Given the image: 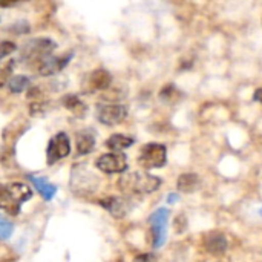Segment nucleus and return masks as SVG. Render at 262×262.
Listing matches in <instances>:
<instances>
[{"label": "nucleus", "mask_w": 262, "mask_h": 262, "mask_svg": "<svg viewBox=\"0 0 262 262\" xmlns=\"http://www.w3.org/2000/svg\"><path fill=\"white\" fill-rule=\"evenodd\" d=\"M160 186H161V180L147 172H134L118 180V187L121 189V192L135 193V195L154 193L155 190L160 189Z\"/></svg>", "instance_id": "f257e3e1"}, {"label": "nucleus", "mask_w": 262, "mask_h": 262, "mask_svg": "<svg viewBox=\"0 0 262 262\" xmlns=\"http://www.w3.org/2000/svg\"><path fill=\"white\" fill-rule=\"evenodd\" d=\"M32 198V190L23 183H9L2 189V210L11 216H17L21 206Z\"/></svg>", "instance_id": "f03ea898"}, {"label": "nucleus", "mask_w": 262, "mask_h": 262, "mask_svg": "<svg viewBox=\"0 0 262 262\" xmlns=\"http://www.w3.org/2000/svg\"><path fill=\"white\" fill-rule=\"evenodd\" d=\"M55 41L51 38H32L28 40L23 46H21V60L28 61V63H40L45 57H48L54 49H55Z\"/></svg>", "instance_id": "7ed1b4c3"}, {"label": "nucleus", "mask_w": 262, "mask_h": 262, "mask_svg": "<svg viewBox=\"0 0 262 262\" xmlns=\"http://www.w3.org/2000/svg\"><path fill=\"white\" fill-rule=\"evenodd\" d=\"M167 163V150L160 143H149L141 147L138 164L144 167L146 170H154L166 166Z\"/></svg>", "instance_id": "20e7f679"}, {"label": "nucleus", "mask_w": 262, "mask_h": 262, "mask_svg": "<svg viewBox=\"0 0 262 262\" xmlns=\"http://www.w3.org/2000/svg\"><path fill=\"white\" fill-rule=\"evenodd\" d=\"M169 215H170V212L167 209L161 207L149 216L150 233H152V249L154 250H158L166 244Z\"/></svg>", "instance_id": "39448f33"}, {"label": "nucleus", "mask_w": 262, "mask_h": 262, "mask_svg": "<svg viewBox=\"0 0 262 262\" xmlns=\"http://www.w3.org/2000/svg\"><path fill=\"white\" fill-rule=\"evenodd\" d=\"M69 154H71V141H69V137L64 132H58L48 143L46 163H48V166H54L57 161L66 158Z\"/></svg>", "instance_id": "423d86ee"}, {"label": "nucleus", "mask_w": 262, "mask_h": 262, "mask_svg": "<svg viewBox=\"0 0 262 262\" xmlns=\"http://www.w3.org/2000/svg\"><path fill=\"white\" fill-rule=\"evenodd\" d=\"M95 166L98 170L103 173H123L127 170V157L123 152H109L101 155L97 161Z\"/></svg>", "instance_id": "0eeeda50"}, {"label": "nucleus", "mask_w": 262, "mask_h": 262, "mask_svg": "<svg viewBox=\"0 0 262 262\" xmlns=\"http://www.w3.org/2000/svg\"><path fill=\"white\" fill-rule=\"evenodd\" d=\"M72 57H74V52H68V54H64L61 57H55V55L49 54L48 57H45L38 63V74L43 75V77H51V75H55V74L61 72L69 64Z\"/></svg>", "instance_id": "6e6552de"}, {"label": "nucleus", "mask_w": 262, "mask_h": 262, "mask_svg": "<svg viewBox=\"0 0 262 262\" xmlns=\"http://www.w3.org/2000/svg\"><path fill=\"white\" fill-rule=\"evenodd\" d=\"M112 83V77L106 69H95L83 80V92L94 94L98 91H106Z\"/></svg>", "instance_id": "1a4fd4ad"}, {"label": "nucleus", "mask_w": 262, "mask_h": 262, "mask_svg": "<svg viewBox=\"0 0 262 262\" xmlns=\"http://www.w3.org/2000/svg\"><path fill=\"white\" fill-rule=\"evenodd\" d=\"M127 117V109L123 104H100L98 107V121L104 126L120 124Z\"/></svg>", "instance_id": "9d476101"}, {"label": "nucleus", "mask_w": 262, "mask_h": 262, "mask_svg": "<svg viewBox=\"0 0 262 262\" xmlns=\"http://www.w3.org/2000/svg\"><path fill=\"white\" fill-rule=\"evenodd\" d=\"M100 206L104 207L115 218H124L130 210V203L120 196H111V198L101 200Z\"/></svg>", "instance_id": "9b49d317"}, {"label": "nucleus", "mask_w": 262, "mask_h": 262, "mask_svg": "<svg viewBox=\"0 0 262 262\" xmlns=\"http://www.w3.org/2000/svg\"><path fill=\"white\" fill-rule=\"evenodd\" d=\"M203 244H204L206 252L216 255V256L226 253L227 250V238L220 232H210L209 235H206Z\"/></svg>", "instance_id": "f8f14e48"}, {"label": "nucleus", "mask_w": 262, "mask_h": 262, "mask_svg": "<svg viewBox=\"0 0 262 262\" xmlns=\"http://www.w3.org/2000/svg\"><path fill=\"white\" fill-rule=\"evenodd\" d=\"M28 181L37 189V192L41 195V198L45 201H51L55 193H57V187L49 183L45 177H35V175H28Z\"/></svg>", "instance_id": "ddd939ff"}, {"label": "nucleus", "mask_w": 262, "mask_h": 262, "mask_svg": "<svg viewBox=\"0 0 262 262\" xmlns=\"http://www.w3.org/2000/svg\"><path fill=\"white\" fill-rule=\"evenodd\" d=\"M75 146L78 155H88L95 147V137L91 130H81L75 137Z\"/></svg>", "instance_id": "4468645a"}, {"label": "nucleus", "mask_w": 262, "mask_h": 262, "mask_svg": "<svg viewBox=\"0 0 262 262\" xmlns=\"http://www.w3.org/2000/svg\"><path fill=\"white\" fill-rule=\"evenodd\" d=\"M61 103H63V106H64L69 112H72V114H74L75 117H78V118L84 117V114H86V111H88V106H86L77 95H72V94L64 95L63 100H61Z\"/></svg>", "instance_id": "2eb2a0df"}, {"label": "nucleus", "mask_w": 262, "mask_h": 262, "mask_svg": "<svg viewBox=\"0 0 262 262\" xmlns=\"http://www.w3.org/2000/svg\"><path fill=\"white\" fill-rule=\"evenodd\" d=\"M134 143H135V140L132 137H127V135H123V134H114V135H111L107 138L106 146L114 152H123L124 149L130 147Z\"/></svg>", "instance_id": "dca6fc26"}, {"label": "nucleus", "mask_w": 262, "mask_h": 262, "mask_svg": "<svg viewBox=\"0 0 262 262\" xmlns=\"http://www.w3.org/2000/svg\"><path fill=\"white\" fill-rule=\"evenodd\" d=\"M200 186V178L196 173H183L180 178H178V183H177V187L180 192H184V193H192L198 189Z\"/></svg>", "instance_id": "f3484780"}, {"label": "nucleus", "mask_w": 262, "mask_h": 262, "mask_svg": "<svg viewBox=\"0 0 262 262\" xmlns=\"http://www.w3.org/2000/svg\"><path fill=\"white\" fill-rule=\"evenodd\" d=\"M29 86V78L25 75H11L8 81V88L12 94H21Z\"/></svg>", "instance_id": "a211bd4d"}, {"label": "nucleus", "mask_w": 262, "mask_h": 262, "mask_svg": "<svg viewBox=\"0 0 262 262\" xmlns=\"http://www.w3.org/2000/svg\"><path fill=\"white\" fill-rule=\"evenodd\" d=\"M160 97H161L166 103H173V101H177V100L181 97V94L178 92V89H177L173 84H167V86H164L163 91L160 92Z\"/></svg>", "instance_id": "6ab92c4d"}, {"label": "nucleus", "mask_w": 262, "mask_h": 262, "mask_svg": "<svg viewBox=\"0 0 262 262\" xmlns=\"http://www.w3.org/2000/svg\"><path fill=\"white\" fill-rule=\"evenodd\" d=\"M12 230H14L12 224L5 216H2V220H0V238L2 239H8L11 236Z\"/></svg>", "instance_id": "aec40b11"}, {"label": "nucleus", "mask_w": 262, "mask_h": 262, "mask_svg": "<svg viewBox=\"0 0 262 262\" xmlns=\"http://www.w3.org/2000/svg\"><path fill=\"white\" fill-rule=\"evenodd\" d=\"M15 45L12 43V41H8V40H5L3 43H2V58H6L9 54H12L14 51H15Z\"/></svg>", "instance_id": "412c9836"}, {"label": "nucleus", "mask_w": 262, "mask_h": 262, "mask_svg": "<svg viewBox=\"0 0 262 262\" xmlns=\"http://www.w3.org/2000/svg\"><path fill=\"white\" fill-rule=\"evenodd\" d=\"M21 2H28V0H2L0 3H2L3 8H9V6H15V5H18Z\"/></svg>", "instance_id": "4be33fe9"}, {"label": "nucleus", "mask_w": 262, "mask_h": 262, "mask_svg": "<svg viewBox=\"0 0 262 262\" xmlns=\"http://www.w3.org/2000/svg\"><path fill=\"white\" fill-rule=\"evenodd\" d=\"M253 100L258 101V103H262V88H258L253 94Z\"/></svg>", "instance_id": "5701e85b"}, {"label": "nucleus", "mask_w": 262, "mask_h": 262, "mask_svg": "<svg viewBox=\"0 0 262 262\" xmlns=\"http://www.w3.org/2000/svg\"><path fill=\"white\" fill-rule=\"evenodd\" d=\"M137 259H140V261H149V259H155V256L154 255H140V256H137Z\"/></svg>", "instance_id": "b1692460"}, {"label": "nucleus", "mask_w": 262, "mask_h": 262, "mask_svg": "<svg viewBox=\"0 0 262 262\" xmlns=\"http://www.w3.org/2000/svg\"><path fill=\"white\" fill-rule=\"evenodd\" d=\"M177 200H178V195H177V193H170V195L167 196V201H169L170 204L177 203Z\"/></svg>", "instance_id": "393cba45"}, {"label": "nucleus", "mask_w": 262, "mask_h": 262, "mask_svg": "<svg viewBox=\"0 0 262 262\" xmlns=\"http://www.w3.org/2000/svg\"><path fill=\"white\" fill-rule=\"evenodd\" d=\"M261 215H262V209H261Z\"/></svg>", "instance_id": "a878e982"}]
</instances>
